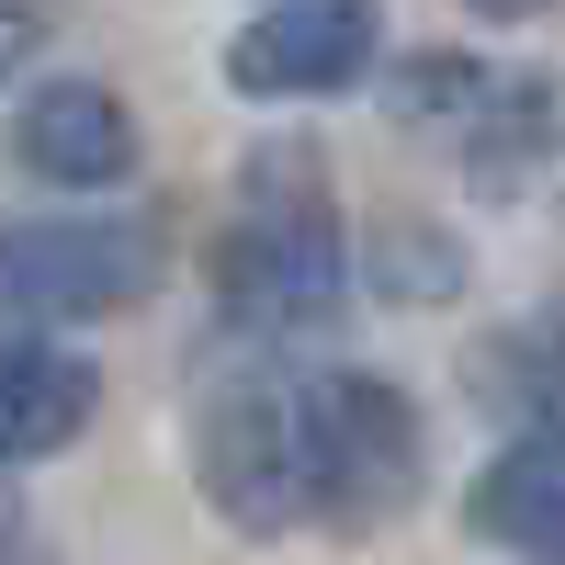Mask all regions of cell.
Listing matches in <instances>:
<instances>
[{
  "label": "cell",
  "mask_w": 565,
  "mask_h": 565,
  "mask_svg": "<svg viewBox=\"0 0 565 565\" xmlns=\"http://www.w3.org/2000/svg\"><path fill=\"white\" fill-rule=\"evenodd\" d=\"M193 476L215 498L226 532L282 543L317 521V441H306V373H249V385H215L193 418Z\"/></svg>",
  "instance_id": "cell-2"
},
{
  "label": "cell",
  "mask_w": 565,
  "mask_h": 565,
  "mask_svg": "<svg viewBox=\"0 0 565 565\" xmlns=\"http://www.w3.org/2000/svg\"><path fill=\"white\" fill-rule=\"evenodd\" d=\"M351 295V238L340 204H328V170L306 148H260L238 170V215H226L215 249V306L238 340H295V328H328Z\"/></svg>",
  "instance_id": "cell-1"
},
{
  "label": "cell",
  "mask_w": 565,
  "mask_h": 565,
  "mask_svg": "<svg viewBox=\"0 0 565 565\" xmlns=\"http://www.w3.org/2000/svg\"><path fill=\"white\" fill-rule=\"evenodd\" d=\"M103 418V373L68 340H0V463H45Z\"/></svg>",
  "instance_id": "cell-8"
},
{
  "label": "cell",
  "mask_w": 565,
  "mask_h": 565,
  "mask_svg": "<svg viewBox=\"0 0 565 565\" xmlns=\"http://www.w3.org/2000/svg\"><path fill=\"white\" fill-rule=\"evenodd\" d=\"M306 441H317L328 532H385L430 487V430H418L407 385H385V373H306Z\"/></svg>",
  "instance_id": "cell-3"
},
{
  "label": "cell",
  "mask_w": 565,
  "mask_h": 565,
  "mask_svg": "<svg viewBox=\"0 0 565 565\" xmlns=\"http://www.w3.org/2000/svg\"><path fill=\"white\" fill-rule=\"evenodd\" d=\"M12 159L34 181H57V193H114V181L136 170L125 90H103V79H34L23 114H12Z\"/></svg>",
  "instance_id": "cell-7"
},
{
  "label": "cell",
  "mask_w": 565,
  "mask_h": 565,
  "mask_svg": "<svg viewBox=\"0 0 565 565\" xmlns=\"http://www.w3.org/2000/svg\"><path fill=\"white\" fill-rule=\"evenodd\" d=\"M463 12H487V23H532L543 0H463Z\"/></svg>",
  "instance_id": "cell-11"
},
{
  "label": "cell",
  "mask_w": 565,
  "mask_h": 565,
  "mask_svg": "<svg viewBox=\"0 0 565 565\" xmlns=\"http://www.w3.org/2000/svg\"><path fill=\"white\" fill-rule=\"evenodd\" d=\"M476 532L521 565H565V430H521L487 476H476Z\"/></svg>",
  "instance_id": "cell-9"
},
{
  "label": "cell",
  "mask_w": 565,
  "mask_h": 565,
  "mask_svg": "<svg viewBox=\"0 0 565 565\" xmlns=\"http://www.w3.org/2000/svg\"><path fill=\"white\" fill-rule=\"evenodd\" d=\"M396 103H407V125L430 136L441 159L487 170V181H509L521 159L554 148V90L543 79H498L487 57H418Z\"/></svg>",
  "instance_id": "cell-5"
},
{
  "label": "cell",
  "mask_w": 565,
  "mask_h": 565,
  "mask_svg": "<svg viewBox=\"0 0 565 565\" xmlns=\"http://www.w3.org/2000/svg\"><path fill=\"white\" fill-rule=\"evenodd\" d=\"M45 23H57V0H0V79L45 45Z\"/></svg>",
  "instance_id": "cell-10"
},
{
  "label": "cell",
  "mask_w": 565,
  "mask_h": 565,
  "mask_svg": "<svg viewBox=\"0 0 565 565\" xmlns=\"http://www.w3.org/2000/svg\"><path fill=\"white\" fill-rule=\"evenodd\" d=\"M385 45V0H260L226 45V79L249 103H328L351 90Z\"/></svg>",
  "instance_id": "cell-6"
},
{
  "label": "cell",
  "mask_w": 565,
  "mask_h": 565,
  "mask_svg": "<svg viewBox=\"0 0 565 565\" xmlns=\"http://www.w3.org/2000/svg\"><path fill=\"white\" fill-rule=\"evenodd\" d=\"M148 282H159V226L148 215H34V226H0V317H23V328L125 317Z\"/></svg>",
  "instance_id": "cell-4"
}]
</instances>
